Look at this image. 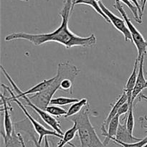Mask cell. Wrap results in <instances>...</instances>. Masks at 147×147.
I'll return each instance as SVG.
<instances>
[{
  "instance_id": "12",
  "label": "cell",
  "mask_w": 147,
  "mask_h": 147,
  "mask_svg": "<svg viewBox=\"0 0 147 147\" xmlns=\"http://www.w3.org/2000/svg\"><path fill=\"white\" fill-rule=\"evenodd\" d=\"M139 60L138 58L136 59V61L134 63V70L132 71L130 77L127 80V83H126V86H125V88L123 89V91L126 92V95H127L128 97V103L129 104H131V102L132 99V93H133L134 88L135 87V85H136V80H137L138 77V73H137V70L139 68Z\"/></svg>"
},
{
  "instance_id": "31",
  "label": "cell",
  "mask_w": 147,
  "mask_h": 147,
  "mask_svg": "<svg viewBox=\"0 0 147 147\" xmlns=\"http://www.w3.org/2000/svg\"><path fill=\"white\" fill-rule=\"evenodd\" d=\"M98 1H100V0H98Z\"/></svg>"
},
{
  "instance_id": "20",
  "label": "cell",
  "mask_w": 147,
  "mask_h": 147,
  "mask_svg": "<svg viewBox=\"0 0 147 147\" xmlns=\"http://www.w3.org/2000/svg\"><path fill=\"white\" fill-rule=\"evenodd\" d=\"M126 126H127V129L129 130V133L131 134H133L134 129L135 126V120H134V111H133V103L130 104V109H129V111L128 113L127 118H126Z\"/></svg>"
},
{
  "instance_id": "2",
  "label": "cell",
  "mask_w": 147,
  "mask_h": 147,
  "mask_svg": "<svg viewBox=\"0 0 147 147\" xmlns=\"http://www.w3.org/2000/svg\"><path fill=\"white\" fill-rule=\"evenodd\" d=\"M80 70L68 61L60 62L57 65V73L50 86L44 91L37 93L29 97L32 102L40 109L45 111L46 108L50 105V100L57 90H60V83L65 79H70L75 81L76 78L78 76Z\"/></svg>"
},
{
  "instance_id": "17",
  "label": "cell",
  "mask_w": 147,
  "mask_h": 147,
  "mask_svg": "<svg viewBox=\"0 0 147 147\" xmlns=\"http://www.w3.org/2000/svg\"><path fill=\"white\" fill-rule=\"evenodd\" d=\"M4 139V147H22L21 142L19 139L18 134L16 133L15 129L13 131L12 134L9 138H7L2 135Z\"/></svg>"
},
{
  "instance_id": "28",
  "label": "cell",
  "mask_w": 147,
  "mask_h": 147,
  "mask_svg": "<svg viewBox=\"0 0 147 147\" xmlns=\"http://www.w3.org/2000/svg\"><path fill=\"white\" fill-rule=\"evenodd\" d=\"M142 119H144V121H147V116H145L144 118L142 117ZM144 128H145V129H147V126H144ZM146 133H147V130H146Z\"/></svg>"
},
{
  "instance_id": "10",
  "label": "cell",
  "mask_w": 147,
  "mask_h": 147,
  "mask_svg": "<svg viewBox=\"0 0 147 147\" xmlns=\"http://www.w3.org/2000/svg\"><path fill=\"white\" fill-rule=\"evenodd\" d=\"M116 140L121 142L123 143L126 144H134L136 142H140L142 139L139 138L135 137L133 134H131L129 133V130L127 129L126 126V121H125L124 123H121L119 126L117 134H116V137H114Z\"/></svg>"
},
{
  "instance_id": "1",
  "label": "cell",
  "mask_w": 147,
  "mask_h": 147,
  "mask_svg": "<svg viewBox=\"0 0 147 147\" xmlns=\"http://www.w3.org/2000/svg\"><path fill=\"white\" fill-rule=\"evenodd\" d=\"M73 1H65L64 7L59 14L62 19L61 24L53 32L38 34L26 32H12L5 37V40L9 42L15 40H24L30 42L35 46H40L49 42H55L67 49L76 46L87 47L95 45L97 42L95 34H92L87 37H83L75 34L69 29L68 20L70 13L73 11Z\"/></svg>"
},
{
  "instance_id": "30",
  "label": "cell",
  "mask_w": 147,
  "mask_h": 147,
  "mask_svg": "<svg viewBox=\"0 0 147 147\" xmlns=\"http://www.w3.org/2000/svg\"><path fill=\"white\" fill-rule=\"evenodd\" d=\"M144 147H147V144H146V145H145V146H144Z\"/></svg>"
},
{
  "instance_id": "7",
  "label": "cell",
  "mask_w": 147,
  "mask_h": 147,
  "mask_svg": "<svg viewBox=\"0 0 147 147\" xmlns=\"http://www.w3.org/2000/svg\"><path fill=\"white\" fill-rule=\"evenodd\" d=\"M20 98H22L24 101V105L29 106V107L31 108L32 110H34L36 112L37 114H38L40 116V117L41 118L42 120L47 124L48 126H50L52 129H53V131H56L57 133H58L59 134L63 136L64 134H63V130L61 129V126H60V123L59 121H57V120L56 119H55L53 116H51L50 114H49L46 111L42 110V109H40L39 107H37V106L34 104L30 100V99L29 98V97L27 96H22V97ZM19 98V99H20Z\"/></svg>"
},
{
  "instance_id": "26",
  "label": "cell",
  "mask_w": 147,
  "mask_h": 147,
  "mask_svg": "<svg viewBox=\"0 0 147 147\" xmlns=\"http://www.w3.org/2000/svg\"><path fill=\"white\" fill-rule=\"evenodd\" d=\"M147 0H140L141 3H142V12H144V7L145 5H146V3Z\"/></svg>"
},
{
  "instance_id": "19",
  "label": "cell",
  "mask_w": 147,
  "mask_h": 147,
  "mask_svg": "<svg viewBox=\"0 0 147 147\" xmlns=\"http://www.w3.org/2000/svg\"><path fill=\"white\" fill-rule=\"evenodd\" d=\"M46 111L50 114L51 116H56V117H60L62 116H65L67 114V111L64 109L57 106H53V105H49L45 109Z\"/></svg>"
},
{
  "instance_id": "22",
  "label": "cell",
  "mask_w": 147,
  "mask_h": 147,
  "mask_svg": "<svg viewBox=\"0 0 147 147\" xmlns=\"http://www.w3.org/2000/svg\"><path fill=\"white\" fill-rule=\"evenodd\" d=\"M111 141H113V142H114V143H116V144H119L123 147H144L145 145L147 144V136L146 137H145L144 139H142L140 142H136V143H134V144L123 143V142L116 140L114 137L112 138Z\"/></svg>"
},
{
  "instance_id": "8",
  "label": "cell",
  "mask_w": 147,
  "mask_h": 147,
  "mask_svg": "<svg viewBox=\"0 0 147 147\" xmlns=\"http://www.w3.org/2000/svg\"><path fill=\"white\" fill-rule=\"evenodd\" d=\"M1 100L2 102L3 109H1V111H4V133L1 132V135L4 136L7 138H9L12 134L13 131L14 130V126H13L12 121H11V116H10L9 111L12 110L10 101L9 100L8 98L5 97L3 94L1 96Z\"/></svg>"
},
{
  "instance_id": "29",
  "label": "cell",
  "mask_w": 147,
  "mask_h": 147,
  "mask_svg": "<svg viewBox=\"0 0 147 147\" xmlns=\"http://www.w3.org/2000/svg\"><path fill=\"white\" fill-rule=\"evenodd\" d=\"M20 1H29V0H20Z\"/></svg>"
},
{
  "instance_id": "32",
  "label": "cell",
  "mask_w": 147,
  "mask_h": 147,
  "mask_svg": "<svg viewBox=\"0 0 147 147\" xmlns=\"http://www.w3.org/2000/svg\"></svg>"
},
{
  "instance_id": "24",
  "label": "cell",
  "mask_w": 147,
  "mask_h": 147,
  "mask_svg": "<svg viewBox=\"0 0 147 147\" xmlns=\"http://www.w3.org/2000/svg\"><path fill=\"white\" fill-rule=\"evenodd\" d=\"M129 109H130V104L128 102L125 103L124 104L122 105L121 108L119 109V112H118V115L121 116V115L125 114V113H128L129 111Z\"/></svg>"
},
{
  "instance_id": "5",
  "label": "cell",
  "mask_w": 147,
  "mask_h": 147,
  "mask_svg": "<svg viewBox=\"0 0 147 147\" xmlns=\"http://www.w3.org/2000/svg\"><path fill=\"white\" fill-rule=\"evenodd\" d=\"M1 86H2V87L4 88L6 90H7V91L10 93V95H11V97L8 98L9 100V101L14 102V103H17V106L20 108V109H21V110L23 111V113H24V115H25L26 117H27V120H29L30 122H31L34 131H35L36 133L39 135V139L38 141H37V143H38L39 145H41L42 141L43 138L46 137V136H55V137L59 138V139H63V136L59 134L58 133H57V132L55 131H52V130H50V129H46V128L44 126H42L41 123H39L38 121H36L35 119H34V118H33L32 116L29 113V112L27 111L26 108L24 107V104H23V103H22L18 98H16L14 93L11 91V90L9 88L6 86L4 84H2Z\"/></svg>"
},
{
  "instance_id": "14",
  "label": "cell",
  "mask_w": 147,
  "mask_h": 147,
  "mask_svg": "<svg viewBox=\"0 0 147 147\" xmlns=\"http://www.w3.org/2000/svg\"><path fill=\"white\" fill-rule=\"evenodd\" d=\"M78 4H86V5H88L91 7L98 14H100L107 22L110 23V20L107 17V16L104 14L102 9H100V5L98 4V0H76L75 2L73 3V7H72V9L73 10V7L75 5H78Z\"/></svg>"
},
{
  "instance_id": "6",
  "label": "cell",
  "mask_w": 147,
  "mask_h": 147,
  "mask_svg": "<svg viewBox=\"0 0 147 147\" xmlns=\"http://www.w3.org/2000/svg\"><path fill=\"white\" fill-rule=\"evenodd\" d=\"M98 4L100 5V7L102 9V11L104 12V14L107 16L109 20H110V22L114 26V27L118 31H119L123 34L125 41H130L132 42L133 40H132L131 34L130 32H129V30L128 28L127 25H126L125 20L123 19H121L118 16L115 15L111 10H109L106 7V5L102 2L101 0L98 1Z\"/></svg>"
},
{
  "instance_id": "13",
  "label": "cell",
  "mask_w": 147,
  "mask_h": 147,
  "mask_svg": "<svg viewBox=\"0 0 147 147\" xmlns=\"http://www.w3.org/2000/svg\"><path fill=\"white\" fill-rule=\"evenodd\" d=\"M120 116L119 115H116L109 123V127H108L107 134L105 136L106 139H105L103 144L105 146L109 144V142L111 140L112 138L116 137V134H117L118 129H119V126L120 124Z\"/></svg>"
},
{
  "instance_id": "15",
  "label": "cell",
  "mask_w": 147,
  "mask_h": 147,
  "mask_svg": "<svg viewBox=\"0 0 147 147\" xmlns=\"http://www.w3.org/2000/svg\"><path fill=\"white\" fill-rule=\"evenodd\" d=\"M78 132V126L76 123H73V126L70 128V129L66 131L64 133L63 135V139H61V141L60 142L59 144L57 145V147H64L65 145L69 144L71 146L75 147L74 145H73L72 144H70V141L73 140L74 139V137L76 136V133Z\"/></svg>"
},
{
  "instance_id": "16",
  "label": "cell",
  "mask_w": 147,
  "mask_h": 147,
  "mask_svg": "<svg viewBox=\"0 0 147 147\" xmlns=\"http://www.w3.org/2000/svg\"><path fill=\"white\" fill-rule=\"evenodd\" d=\"M88 103V100L86 98H82L81 100H79L78 101L72 104V106H70V109H68L67 112V114L65 116V118H69L72 117V116H75V115L78 114L86 105Z\"/></svg>"
},
{
  "instance_id": "3",
  "label": "cell",
  "mask_w": 147,
  "mask_h": 147,
  "mask_svg": "<svg viewBox=\"0 0 147 147\" xmlns=\"http://www.w3.org/2000/svg\"><path fill=\"white\" fill-rule=\"evenodd\" d=\"M91 109L88 103L78 114L70 117V120L78 126V134L80 147H106L100 141L90 120Z\"/></svg>"
},
{
  "instance_id": "4",
  "label": "cell",
  "mask_w": 147,
  "mask_h": 147,
  "mask_svg": "<svg viewBox=\"0 0 147 147\" xmlns=\"http://www.w3.org/2000/svg\"><path fill=\"white\" fill-rule=\"evenodd\" d=\"M114 8L119 11L121 15L122 16L123 20L126 22V24L127 25L128 28H129V32H130L131 34L132 40H133V42L134 43L135 46H136V49L138 51V60H140L142 56H144L147 53V41L144 38L142 34H141L140 32L136 28L133 23L131 22L130 19L128 17L127 14H126V11H125L124 8L121 4V1L119 0H116L113 6Z\"/></svg>"
},
{
  "instance_id": "23",
  "label": "cell",
  "mask_w": 147,
  "mask_h": 147,
  "mask_svg": "<svg viewBox=\"0 0 147 147\" xmlns=\"http://www.w3.org/2000/svg\"><path fill=\"white\" fill-rule=\"evenodd\" d=\"M73 83H74V81H73L72 80H70V79H65L60 83V90L67 92V93H70V94H73Z\"/></svg>"
},
{
  "instance_id": "25",
  "label": "cell",
  "mask_w": 147,
  "mask_h": 147,
  "mask_svg": "<svg viewBox=\"0 0 147 147\" xmlns=\"http://www.w3.org/2000/svg\"><path fill=\"white\" fill-rule=\"evenodd\" d=\"M132 4H134L135 6L136 7V8L138 9L139 10V16H140V18L141 20H142V16H143V12H142V7L141 5L139 4V3L138 2V0H129Z\"/></svg>"
},
{
  "instance_id": "18",
  "label": "cell",
  "mask_w": 147,
  "mask_h": 147,
  "mask_svg": "<svg viewBox=\"0 0 147 147\" xmlns=\"http://www.w3.org/2000/svg\"><path fill=\"white\" fill-rule=\"evenodd\" d=\"M78 98H65V97H59L53 98L50 100V105L57 106H66L68 104H73V103H76L78 101Z\"/></svg>"
},
{
  "instance_id": "9",
  "label": "cell",
  "mask_w": 147,
  "mask_h": 147,
  "mask_svg": "<svg viewBox=\"0 0 147 147\" xmlns=\"http://www.w3.org/2000/svg\"><path fill=\"white\" fill-rule=\"evenodd\" d=\"M139 69H138V77L136 80V85L132 93V99L131 103H133L137 97L140 96L144 89L147 88V80L145 79L144 75V56H142L140 60H139Z\"/></svg>"
},
{
  "instance_id": "21",
  "label": "cell",
  "mask_w": 147,
  "mask_h": 147,
  "mask_svg": "<svg viewBox=\"0 0 147 147\" xmlns=\"http://www.w3.org/2000/svg\"><path fill=\"white\" fill-rule=\"evenodd\" d=\"M119 1H121V2L123 3V4H126V5L129 7V9L131 10L132 14H133L135 21H136V22L139 23V24H142V20H141L140 16H139V10H138L137 8H136V6H135L134 4H132L129 0H119Z\"/></svg>"
},
{
  "instance_id": "11",
  "label": "cell",
  "mask_w": 147,
  "mask_h": 147,
  "mask_svg": "<svg viewBox=\"0 0 147 147\" xmlns=\"http://www.w3.org/2000/svg\"><path fill=\"white\" fill-rule=\"evenodd\" d=\"M128 102V97L127 95H126V92L123 91V93L121 94V96L119 97V98L118 99L117 101L115 103V104L113 105V107H112L110 113L108 115L107 118L106 119V120L104 121V122L102 124L101 128L100 129H105V130H107L108 127H109V123L111 122V121L118 114V112H119V109L121 108V106L123 104H124L125 103Z\"/></svg>"
},
{
  "instance_id": "27",
  "label": "cell",
  "mask_w": 147,
  "mask_h": 147,
  "mask_svg": "<svg viewBox=\"0 0 147 147\" xmlns=\"http://www.w3.org/2000/svg\"><path fill=\"white\" fill-rule=\"evenodd\" d=\"M139 97V100H141V98H143V99H145V100H147V96H145V95L141 94Z\"/></svg>"
}]
</instances>
